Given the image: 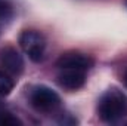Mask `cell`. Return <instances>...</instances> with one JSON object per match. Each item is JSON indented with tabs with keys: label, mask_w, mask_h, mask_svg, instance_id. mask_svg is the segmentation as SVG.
<instances>
[{
	"label": "cell",
	"mask_w": 127,
	"mask_h": 126,
	"mask_svg": "<svg viewBox=\"0 0 127 126\" xmlns=\"http://www.w3.org/2000/svg\"><path fill=\"white\" fill-rule=\"evenodd\" d=\"M99 117L106 123H115L127 114V98L118 89L105 92L97 105Z\"/></svg>",
	"instance_id": "cell-1"
},
{
	"label": "cell",
	"mask_w": 127,
	"mask_h": 126,
	"mask_svg": "<svg viewBox=\"0 0 127 126\" xmlns=\"http://www.w3.org/2000/svg\"><path fill=\"white\" fill-rule=\"evenodd\" d=\"M19 46L34 63H40L44 58L46 39L41 33L35 30H25L19 37Z\"/></svg>",
	"instance_id": "cell-2"
},
{
	"label": "cell",
	"mask_w": 127,
	"mask_h": 126,
	"mask_svg": "<svg viewBox=\"0 0 127 126\" xmlns=\"http://www.w3.org/2000/svg\"><path fill=\"white\" fill-rule=\"evenodd\" d=\"M31 105L40 113H53L61 105V98L55 91L47 86H37L30 95Z\"/></svg>",
	"instance_id": "cell-3"
},
{
	"label": "cell",
	"mask_w": 127,
	"mask_h": 126,
	"mask_svg": "<svg viewBox=\"0 0 127 126\" xmlns=\"http://www.w3.org/2000/svg\"><path fill=\"white\" fill-rule=\"evenodd\" d=\"M93 65V60L84 54L80 52H66L59 57V60L56 61V67L59 70L62 68H77V70H83L87 71L90 67Z\"/></svg>",
	"instance_id": "cell-4"
},
{
	"label": "cell",
	"mask_w": 127,
	"mask_h": 126,
	"mask_svg": "<svg viewBox=\"0 0 127 126\" xmlns=\"http://www.w3.org/2000/svg\"><path fill=\"white\" fill-rule=\"evenodd\" d=\"M58 82L62 88L68 91H77L83 88L86 82V71L77 70V68H62L59 70Z\"/></svg>",
	"instance_id": "cell-5"
},
{
	"label": "cell",
	"mask_w": 127,
	"mask_h": 126,
	"mask_svg": "<svg viewBox=\"0 0 127 126\" xmlns=\"http://www.w3.org/2000/svg\"><path fill=\"white\" fill-rule=\"evenodd\" d=\"M0 63L4 67V70L10 74H19L24 70V60L21 54L13 48H6L1 51Z\"/></svg>",
	"instance_id": "cell-6"
},
{
	"label": "cell",
	"mask_w": 127,
	"mask_h": 126,
	"mask_svg": "<svg viewBox=\"0 0 127 126\" xmlns=\"http://www.w3.org/2000/svg\"><path fill=\"white\" fill-rule=\"evenodd\" d=\"M16 125H22V122L3 102H0V126H16Z\"/></svg>",
	"instance_id": "cell-7"
},
{
	"label": "cell",
	"mask_w": 127,
	"mask_h": 126,
	"mask_svg": "<svg viewBox=\"0 0 127 126\" xmlns=\"http://www.w3.org/2000/svg\"><path fill=\"white\" fill-rule=\"evenodd\" d=\"M12 89H13V80L9 77V74L0 71V98L9 95Z\"/></svg>",
	"instance_id": "cell-8"
},
{
	"label": "cell",
	"mask_w": 127,
	"mask_h": 126,
	"mask_svg": "<svg viewBox=\"0 0 127 126\" xmlns=\"http://www.w3.org/2000/svg\"><path fill=\"white\" fill-rule=\"evenodd\" d=\"M12 16V6L7 0H0V22Z\"/></svg>",
	"instance_id": "cell-9"
},
{
	"label": "cell",
	"mask_w": 127,
	"mask_h": 126,
	"mask_svg": "<svg viewBox=\"0 0 127 126\" xmlns=\"http://www.w3.org/2000/svg\"><path fill=\"white\" fill-rule=\"evenodd\" d=\"M124 80H126V86H127V73H126V79Z\"/></svg>",
	"instance_id": "cell-10"
}]
</instances>
